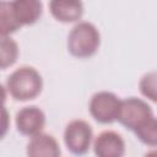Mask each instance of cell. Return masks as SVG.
Returning <instances> with one entry per match:
<instances>
[{"label":"cell","instance_id":"4fadbf2b","mask_svg":"<svg viewBox=\"0 0 157 157\" xmlns=\"http://www.w3.org/2000/svg\"><path fill=\"white\" fill-rule=\"evenodd\" d=\"M18 55V47L16 42L10 37H1V59L0 66L1 69H6L11 66Z\"/></svg>","mask_w":157,"mask_h":157},{"label":"cell","instance_id":"8fae6325","mask_svg":"<svg viewBox=\"0 0 157 157\" xmlns=\"http://www.w3.org/2000/svg\"><path fill=\"white\" fill-rule=\"evenodd\" d=\"M21 28V25L13 16L11 10V4L2 1L0 4V32L1 37H7L9 34L16 32Z\"/></svg>","mask_w":157,"mask_h":157},{"label":"cell","instance_id":"ba28073f","mask_svg":"<svg viewBox=\"0 0 157 157\" xmlns=\"http://www.w3.org/2000/svg\"><path fill=\"white\" fill-rule=\"evenodd\" d=\"M27 157H60V146L54 136L40 132L33 136L26 150Z\"/></svg>","mask_w":157,"mask_h":157},{"label":"cell","instance_id":"5bb4252c","mask_svg":"<svg viewBox=\"0 0 157 157\" xmlns=\"http://www.w3.org/2000/svg\"><path fill=\"white\" fill-rule=\"evenodd\" d=\"M139 88L146 98L157 103V71L145 74L139 82Z\"/></svg>","mask_w":157,"mask_h":157},{"label":"cell","instance_id":"5b68a950","mask_svg":"<svg viewBox=\"0 0 157 157\" xmlns=\"http://www.w3.org/2000/svg\"><path fill=\"white\" fill-rule=\"evenodd\" d=\"M92 128L91 125L82 120H71L64 131V142L70 152L74 155H85L92 142Z\"/></svg>","mask_w":157,"mask_h":157},{"label":"cell","instance_id":"7c38bea8","mask_svg":"<svg viewBox=\"0 0 157 157\" xmlns=\"http://www.w3.org/2000/svg\"><path fill=\"white\" fill-rule=\"evenodd\" d=\"M134 132L141 142L148 146H157V118H150Z\"/></svg>","mask_w":157,"mask_h":157},{"label":"cell","instance_id":"52a82bcc","mask_svg":"<svg viewBox=\"0 0 157 157\" xmlns=\"http://www.w3.org/2000/svg\"><path fill=\"white\" fill-rule=\"evenodd\" d=\"M93 151L96 157H124L125 142L118 132L107 130L96 137Z\"/></svg>","mask_w":157,"mask_h":157},{"label":"cell","instance_id":"30bf717a","mask_svg":"<svg viewBox=\"0 0 157 157\" xmlns=\"http://www.w3.org/2000/svg\"><path fill=\"white\" fill-rule=\"evenodd\" d=\"M15 18L22 26L34 23L42 15V2L36 0H16L10 2Z\"/></svg>","mask_w":157,"mask_h":157},{"label":"cell","instance_id":"277c9868","mask_svg":"<svg viewBox=\"0 0 157 157\" xmlns=\"http://www.w3.org/2000/svg\"><path fill=\"white\" fill-rule=\"evenodd\" d=\"M151 107L140 98L130 97L121 101L118 120L129 130H137L150 118H152Z\"/></svg>","mask_w":157,"mask_h":157},{"label":"cell","instance_id":"3957f363","mask_svg":"<svg viewBox=\"0 0 157 157\" xmlns=\"http://www.w3.org/2000/svg\"><path fill=\"white\" fill-rule=\"evenodd\" d=\"M121 101L112 92L101 91L92 96L90 101L91 115L102 124H109L118 120Z\"/></svg>","mask_w":157,"mask_h":157},{"label":"cell","instance_id":"6da1fadb","mask_svg":"<svg viewBox=\"0 0 157 157\" xmlns=\"http://www.w3.org/2000/svg\"><path fill=\"white\" fill-rule=\"evenodd\" d=\"M6 87L10 96L16 101H28L40 93L43 80L34 67L21 66L7 77Z\"/></svg>","mask_w":157,"mask_h":157},{"label":"cell","instance_id":"9c48e42d","mask_svg":"<svg viewBox=\"0 0 157 157\" xmlns=\"http://www.w3.org/2000/svg\"><path fill=\"white\" fill-rule=\"evenodd\" d=\"M52 15L60 22H74L81 18L83 5L77 0H53L49 2Z\"/></svg>","mask_w":157,"mask_h":157},{"label":"cell","instance_id":"7a4b0ae2","mask_svg":"<svg viewBox=\"0 0 157 157\" xmlns=\"http://www.w3.org/2000/svg\"><path fill=\"white\" fill-rule=\"evenodd\" d=\"M101 43L97 27L87 21H81L72 27L67 37V49L71 55L83 59L92 56Z\"/></svg>","mask_w":157,"mask_h":157},{"label":"cell","instance_id":"8992f818","mask_svg":"<svg viewBox=\"0 0 157 157\" xmlns=\"http://www.w3.org/2000/svg\"><path fill=\"white\" fill-rule=\"evenodd\" d=\"M16 128L26 136H36L42 132L45 125V115L38 107H25L16 114Z\"/></svg>","mask_w":157,"mask_h":157},{"label":"cell","instance_id":"9a60e30c","mask_svg":"<svg viewBox=\"0 0 157 157\" xmlns=\"http://www.w3.org/2000/svg\"><path fill=\"white\" fill-rule=\"evenodd\" d=\"M2 118H4V125H2V135L5 134V131H6V120H7V115H6V109H5V107H2Z\"/></svg>","mask_w":157,"mask_h":157},{"label":"cell","instance_id":"2e32d148","mask_svg":"<svg viewBox=\"0 0 157 157\" xmlns=\"http://www.w3.org/2000/svg\"><path fill=\"white\" fill-rule=\"evenodd\" d=\"M145 157H157V150H153V151H150L145 155Z\"/></svg>","mask_w":157,"mask_h":157}]
</instances>
